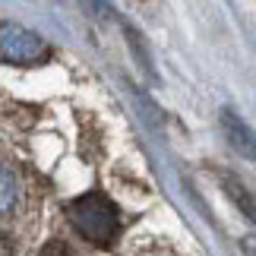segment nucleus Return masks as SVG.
Listing matches in <instances>:
<instances>
[{
    "instance_id": "nucleus-6",
    "label": "nucleus",
    "mask_w": 256,
    "mask_h": 256,
    "mask_svg": "<svg viewBox=\"0 0 256 256\" xmlns=\"http://www.w3.org/2000/svg\"><path fill=\"white\" fill-rule=\"evenodd\" d=\"M80 4L86 6V13L92 16V19H104V22H117L120 28H126V22L117 16V10L111 4H104V0H80Z\"/></svg>"
},
{
    "instance_id": "nucleus-4",
    "label": "nucleus",
    "mask_w": 256,
    "mask_h": 256,
    "mask_svg": "<svg viewBox=\"0 0 256 256\" xmlns=\"http://www.w3.org/2000/svg\"><path fill=\"white\" fill-rule=\"evenodd\" d=\"M222 184H224V193H228V200L240 209V215H247V218L256 224V196H253L240 180H234V177H222Z\"/></svg>"
},
{
    "instance_id": "nucleus-5",
    "label": "nucleus",
    "mask_w": 256,
    "mask_h": 256,
    "mask_svg": "<svg viewBox=\"0 0 256 256\" xmlns=\"http://www.w3.org/2000/svg\"><path fill=\"white\" fill-rule=\"evenodd\" d=\"M16 202H19V184H16V177L10 174L6 168H0V218L13 212Z\"/></svg>"
},
{
    "instance_id": "nucleus-3",
    "label": "nucleus",
    "mask_w": 256,
    "mask_h": 256,
    "mask_svg": "<svg viewBox=\"0 0 256 256\" xmlns=\"http://www.w3.org/2000/svg\"><path fill=\"white\" fill-rule=\"evenodd\" d=\"M218 124H222V133H224V140H228L231 149L240 152L244 158H253L256 162V133L250 130V126L244 124L234 111H228V108L218 114Z\"/></svg>"
},
{
    "instance_id": "nucleus-1",
    "label": "nucleus",
    "mask_w": 256,
    "mask_h": 256,
    "mask_svg": "<svg viewBox=\"0 0 256 256\" xmlns=\"http://www.w3.org/2000/svg\"><path fill=\"white\" fill-rule=\"evenodd\" d=\"M73 228L82 234L86 240L108 247L117 238V209L104 193H82L66 206Z\"/></svg>"
},
{
    "instance_id": "nucleus-2",
    "label": "nucleus",
    "mask_w": 256,
    "mask_h": 256,
    "mask_svg": "<svg viewBox=\"0 0 256 256\" xmlns=\"http://www.w3.org/2000/svg\"><path fill=\"white\" fill-rule=\"evenodd\" d=\"M48 60V44L44 38L28 32L19 22H0V64L13 66H35Z\"/></svg>"
}]
</instances>
